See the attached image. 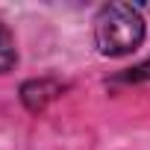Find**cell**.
I'll list each match as a JSON object with an SVG mask.
<instances>
[{
    "label": "cell",
    "instance_id": "cell-3",
    "mask_svg": "<svg viewBox=\"0 0 150 150\" xmlns=\"http://www.w3.org/2000/svg\"><path fill=\"white\" fill-rule=\"evenodd\" d=\"M15 65H18V44L6 21L0 18V74H9Z\"/></svg>",
    "mask_w": 150,
    "mask_h": 150
},
{
    "label": "cell",
    "instance_id": "cell-2",
    "mask_svg": "<svg viewBox=\"0 0 150 150\" xmlns=\"http://www.w3.org/2000/svg\"><path fill=\"white\" fill-rule=\"evenodd\" d=\"M65 91H68V83H62V80H56V77H35V80L21 83L18 97H21V103H24L27 112L38 115V112H44L53 100H59Z\"/></svg>",
    "mask_w": 150,
    "mask_h": 150
},
{
    "label": "cell",
    "instance_id": "cell-1",
    "mask_svg": "<svg viewBox=\"0 0 150 150\" xmlns=\"http://www.w3.org/2000/svg\"><path fill=\"white\" fill-rule=\"evenodd\" d=\"M144 35V15L132 3H106L94 15V44L103 56H129L141 47Z\"/></svg>",
    "mask_w": 150,
    "mask_h": 150
},
{
    "label": "cell",
    "instance_id": "cell-4",
    "mask_svg": "<svg viewBox=\"0 0 150 150\" xmlns=\"http://www.w3.org/2000/svg\"><path fill=\"white\" fill-rule=\"evenodd\" d=\"M141 83H150V59H144V62H138V65L115 74V77L109 80L112 88L115 86H141Z\"/></svg>",
    "mask_w": 150,
    "mask_h": 150
}]
</instances>
